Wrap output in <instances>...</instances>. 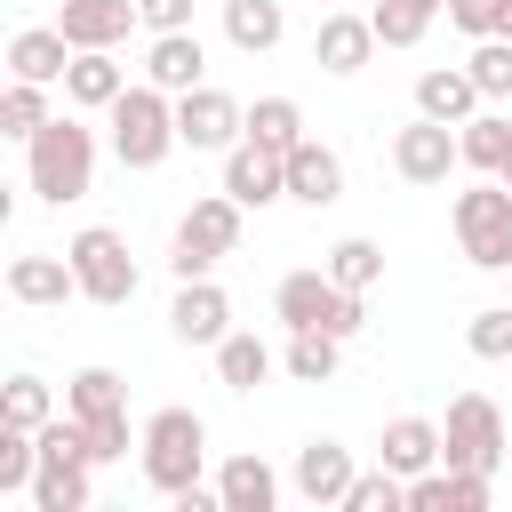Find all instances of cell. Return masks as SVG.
<instances>
[{"label": "cell", "instance_id": "1", "mask_svg": "<svg viewBox=\"0 0 512 512\" xmlns=\"http://www.w3.org/2000/svg\"><path fill=\"white\" fill-rule=\"evenodd\" d=\"M24 184H32L48 208L88 200V184H96V128H88L80 112H56V120L24 144Z\"/></svg>", "mask_w": 512, "mask_h": 512}, {"label": "cell", "instance_id": "2", "mask_svg": "<svg viewBox=\"0 0 512 512\" xmlns=\"http://www.w3.org/2000/svg\"><path fill=\"white\" fill-rule=\"evenodd\" d=\"M104 128H112V160L120 168H160L184 136H176V96L168 88H152V80H128L120 96H112V112H104Z\"/></svg>", "mask_w": 512, "mask_h": 512}, {"label": "cell", "instance_id": "3", "mask_svg": "<svg viewBox=\"0 0 512 512\" xmlns=\"http://www.w3.org/2000/svg\"><path fill=\"white\" fill-rule=\"evenodd\" d=\"M240 224H248V208L216 184V192H200L184 216H176V232H168V272L176 280H208L232 248H240Z\"/></svg>", "mask_w": 512, "mask_h": 512}, {"label": "cell", "instance_id": "4", "mask_svg": "<svg viewBox=\"0 0 512 512\" xmlns=\"http://www.w3.org/2000/svg\"><path fill=\"white\" fill-rule=\"evenodd\" d=\"M136 464H144V480L176 504L184 488H200V464H208V424H200L192 408H152V416H144V440H136Z\"/></svg>", "mask_w": 512, "mask_h": 512}, {"label": "cell", "instance_id": "5", "mask_svg": "<svg viewBox=\"0 0 512 512\" xmlns=\"http://www.w3.org/2000/svg\"><path fill=\"white\" fill-rule=\"evenodd\" d=\"M448 224H456L464 264H480V272H512V184H504V176L456 192V200H448Z\"/></svg>", "mask_w": 512, "mask_h": 512}, {"label": "cell", "instance_id": "6", "mask_svg": "<svg viewBox=\"0 0 512 512\" xmlns=\"http://www.w3.org/2000/svg\"><path fill=\"white\" fill-rule=\"evenodd\" d=\"M64 256H72V272H80V296H88V304H104V312L136 304V256H128V240H120L112 224H80V232L64 240Z\"/></svg>", "mask_w": 512, "mask_h": 512}, {"label": "cell", "instance_id": "7", "mask_svg": "<svg viewBox=\"0 0 512 512\" xmlns=\"http://www.w3.org/2000/svg\"><path fill=\"white\" fill-rule=\"evenodd\" d=\"M440 440H448V456H440V464L496 472V464H504V408H496L488 392H456V400H448V416H440Z\"/></svg>", "mask_w": 512, "mask_h": 512}, {"label": "cell", "instance_id": "8", "mask_svg": "<svg viewBox=\"0 0 512 512\" xmlns=\"http://www.w3.org/2000/svg\"><path fill=\"white\" fill-rule=\"evenodd\" d=\"M176 136H184V152H216V160H224V152L248 136V104H232L224 88L200 80V88L176 96Z\"/></svg>", "mask_w": 512, "mask_h": 512}, {"label": "cell", "instance_id": "9", "mask_svg": "<svg viewBox=\"0 0 512 512\" xmlns=\"http://www.w3.org/2000/svg\"><path fill=\"white\" fill-rule=\"evenodd\" d=\"M464 168V152H456V128L448 120H408V128H392V176L400 184H448Z\"/></svg>", "mask_w": 512, "mask_h": 512}, {"label": "cell", "instance_id": "10", "mask_svg": "<svg viewBox=\"0 0 512 512\" xmlns=\"http://www.w3.org/2000/svg\"><path fill=\"white\" fill-rule=\"evenodd\" d=\"M168 336H176V344H200V352H216V344L232 336V296L216 288V272H208V280H176Z\"/></svg>", "mask_w": 512, "mask_h": 512}, {"label": "cell", "instance_id": "11", "mask_svg": "<svg viewBox=\"0 0 512 512\" xmlns=\"http://www.w3.org/2000/svg\"><path fill=\"white\" fill-rule=\"evenodd\" d=\"M224 192H232L240 208H272V200H288V152L240 136V144L224 152Z\"/></svg>", "mask_w": 512, "mask_h": 512}, {"label": "cell", "instance_id": "12", "mask_svg": "<svg viewBox=\"0 0 512 512\" xmlns=\"http://www.w3.org/2000/svg\"><path fill=\"white\" fill-rule=\"evenodd\" d=\"M384 40H376V24L360 16V8H328L320 16V32H312V64L320 72H336V80H352V72H368V56H376Z\"/></svg>", "mask_w": 512, "mask_h": 512}, {"label": "cell", "instance_id": "13", "mask_svg": "<svg viewBox=\"0 0 512 512\" xmlns=\"http://www.w3.org/2000/svg\"><path fill=\"white\" fill-rule=\"evenodd\" d=\"M352 472H360V464H352V448H344V440H328V432H312V440L296 448V472H288V488H296L304 504H320V512H328V504H344Z\"/></svg>", "mask_w": 512, "mask_h": 512}, {"label": "cell", "instance_id": "14", "mask_svg": "<svg viewBox=\"0 0 512 512\" xmlns=\"http://www.w3.org/2000/svg\"><path fill=\"white\" fill-rule=\"evenodd\" d=\"M144 80L168 88V96L200 88V80H208V48H200V32H192V24H184V32H152V40H144Z\"/></svg>", "mask_w": 512, "mask_h": 512}, {"label": "cell", "instance_id": "15", "mask_svg": "<svg viewBox=\"0 0 512 512\" xmlns=\"http://www.w3.org/2000/svg\"><path fill=\"white\" fill-rule=\"evenodd\" d=\"M136 24H144L136 0H64V8H56V32H64L72 48H120Z\"/></svg>", "mask_w": 512, "mask_h": 512}, {"label": "cell", "instance_id": "16", "mask_svg": "<svg viewBox=\"0 0 512 512\" xmlns=\"http://www.w3.org/2000/svg\"><path fill=\"white\" fill-rule=\"evenodd\" d=\"M120 88H128L120 48H72V72H64V104L72 112H112Z\"/></svg>", "mask_w": 512, "mask_h": 512}, {"label": "cell", "instance_id": "17", "mask_svg": "<svg viewBox=\"0 0 512 512\" xmlns=\"http://www.w3.org/2000/svg\"><path fill=\"white\" fill-rule=\"evenodd\" d=\"M64 72H72V40H64L56 24H24V32L8 40V80H40V88H64Z\"/></svg>", "mask_w": 512, "mask_h": 512}, {"label": "cell", "instance_id": "18", "mask_svg": "<svg viewBox=\"0 0 512 512\" xmlns=\"http://www.w3.org/2000/svg\"><path fill=\"white\" fill-rule=\"evenodd\" d=\"M480 104H488V96H480V80H472L464 64H432V72H416V112H424V120L464 128Z\"/></svg>", "mask_w": 512, "mask_h": 512}, {"label": "cell", "instance_id": "19", "mask_svg": "<svg viewBox=\"0 0 512 512\" xmlns=\"http://www.w3.org/2000/svg\"><path fill=\"white\" fill-rule=\"evenodd\" d=\"M288 200H296V208H336V200H344V160H336L320 136H304V144L288 152Z\"/></svg>", "mask_w": 512, "mask_h": 512}, {"label": "cell", "instance_id": "20", "mask_svg": "<svg viewBox=\"0 0 512 512\" xmlns=\"http://www.w3.org/2000/svg\"><path fill=\"white\" fill-rule=\"evenodd\" d=\"M8 296L32 304V312H56V304L80 296V272H72V256H16L8 264Z\"/></svg>", "mask_w": 512, "mask_h": 512}, {"label": "cell", "instance_id": "21", "mask_svg": "<svg viewBox=\"0 0 512 512\" xmlns=\"http://www.w3.org/2000/svg\"><path fill=\"white\" fill-rule=\"evenodd\" d=\"M440 456H448V440H440V424H432V416H392V424H384V440H376V464H392L400 480L432 472Z\"/></svg>", "mask_w": 512, "mask_h": 512}, {"label": "cell", "instance_id": "22", "mask_svg": "<svg viewBox=\"0 0 512 512\" xmlns=\"http://www.w3.org/2000/svg\"><path fill=\"white\" fill-rule=\"evenodd\" d=\"M216 496H224V512H272L280 504V472L256 448H240V456L216 464Z\"/></svg>", "mask_w": 512, "mask_h": 512}, {"label": "cell", "instance_id": "23", "mask_svg": "<svg viewBox=\"0 0 512 512\" xmlns=\"http://www.w3.org/2000/svg\"><path fill=\"white\" fill-rule=\"evenodd\" d=\"M336 280H328V264L320 272H288L280 288H272V312H280V328H328V312H336Z\"/></svg>", "mask_w": 512, "mask_h": 512}, {"label": "cell", "instance_id": "24", "mask_svg": "<svg viewBox=\"0 0 512 512\" xmlns=\"http://www.w3.org/2000/svg\"><path fill=\"white\" fill-rule=\"evenodd\" d=\"M224 40L240 56H272L288 40V8L280 0H224Z\"/></svg>", "mask_w": 512, "mask_h": 512}, {"label": "cell", "instance_id": "25", "mask_svg": "<svg viewBox=\"0 0 512 512\" xmlns=\"http://www.w3.org/2000/svg\"><path fill=\"white\" fill-rule=\"evenodd\" d=\"M280 368H288L296 384H328V376L344 368V336H328V328H288Z\"/></svg>", "mask_w": 512, "mask_h": 512}, {"label": "cell", "instance_id": "26", "mask_svg": "<svg viewBox=\"0 0 512 512\" xmlns=\"http://www.w3.org/2000/svg\"><path fill=\"white\" fill-rule=\"evenodd\" d=\"M88 472L96 464H48L40 456V472H32V512H88Z\"/></svg>", "mask_w": 512, "mask_h": 512}, {"label": "cell", "instance_id": "27", "mask_svg": "<svg viewBox=\"0 0 512 512\" xmlns=\"http://www.w3.org/2000/svg\"><path fill=\"white\" fill-rule=\"evenodd\" d=\"M456 152H464V168L496 176V168H504V152H512V120H504V112H472V120L456 128Z\"/></svg>", "mask_w": 512, "mask_h": 512}, {"label": "cell", "instance_id": "28", "mask_svg": "<svg viewBox=\"0 0 512 512\" xmlns=\"http://www.w3.org/2000/svg\"><path fill=\"white\" fill-rule=\"evenodd\" d=\"M248 136L272 144V152H296V144H304V104H296V96H256V104H248Z\"/></svg>", "mask_w": 512, "mask_h": 512}, {"label": "cell", "instance_id": "29", "mask_svg": "<svg viewBox=\"0 0 512 512\" xmlns=\"http://www.w3.org/2000/svg\"><path fill=\"white\" fill-rule=\"evenodd\" d=\"M48 120H56V112H48V88H40V80H8V96H0V136L32 144Z\"/></svg>", "mask_w": 512, "mask_h": 512}, {"label": "cell", "instance_id": "30", "mask_svg": "<svg viewBox=\"0 0 512 512\" xmlns=\"http://www.w3.org/2000/svg\"><path fill=\"white\" fill-rule=\"evenodd\" d=\"M216 376H224L232 392H256V384L272 376V352H264V344H256L248 328H232V336L216 344Z\"/></svg>", "mask_w": 512, "mask_h": 512}, {"label": "cell", "instance_id": "31", "mask_svg": "<svg viewBox=\"0 0 512 512\" xmlns=\"http://www.w3.org/2000/svg\"><path fill=\"white\" fill-rule=\"evenodd\" d=\"M328 280L368 296V288L384 280V248H376V240H360V232H352V240H336V248H328Z\"/></svg>", "mask_w": 512, "mask_h": 512}, {"label": "cell", "instance_id": "32", "mask_svg": "<svg viewBox=\"0 0 512 512\" xmlns=\"http://www.w3.org/2000/svg\"><path fill=\"white\" fill-rule=\"evenodd\" d=\"M64 408L72 416H112V408H128V392H120L112 368H72L64 376Z\"/></svg>", "mask_w": 512, "mask_h": 512}, {"label": "cell", "instance_id": "33", "mask_svg": "<svg viewBox=\"0 0 512 512\" xmlns=\"http://www.w3.org/2000/svg\"><path fill=\"white\" fill-rule=\"evenodd\" d=\"M56 416V400H48V384L32 376V368H16L8 384H0V424H24V432H40Z\"/></svg>", "mask_w": 512, "mask_h": 512}, {"label": "cell", "instance_id": "34", "mask_svg": "<svg viewBox=\"0 0 512 512\" xmlns=\"http://www.w3.org/2000/svg\"><path fill=\"white\" fill-rule=\"evenodd\" d=\"M336 512H408V480H400L392 464L352 472V488H344V504H336Z\"/></svg>", "mask_w": 512, "mask_h": 512}, {"label": "cell", "instance_id": "35", "mask_svg": "<svg viewBox=\"0 0 512 512\" xmlns=\"http://www.w3.org/2000/svg\"><path fill=\"white\" fill-rule=\"evenodd\" d=\"M432 16H440V8H424V0H376V8H368V24H376L384 48H416V40L432 32Z\"/></svg>", "mask_w": 512, "mask_h": 512}, {"label": "cell", "instance_id": "36", "mask_svg": "<svg viewBox=\"0 0 512 512\" xmlns=\"http://www.w3.org/2000/svg\"><path fill=\"white\" fill-rule=\"evenodd\" d=\"M464 72L480 80V96H488V104H504V96H512V40H504V32H488V40H472V56H464Z\"/></svg>", "mask_w": 512, "mask_h": 512}, {"label": "cell", "instance_id": "37", "mask_svg": "<svg viewBox=\"0 0 512 512\" xmlns=\"http://www.w3.org/2000/svg\"><path fill=\"white\" fill-rule=\"evenodd\" d=\"M464 344H472V360H512V304H480L464 320Z\"/></svg>", "mask_w": 512, "mask_h": 512}, {"label": "cell", "instance_id": "38", "mask_svg": "<svg viewBox=\"0 0 512 512\" xmlns=\"http://www.w3.org/2000/svg\"><path fill=\"white\" fill-rule=\"evenodd\" d=\"M88 424V440H96V464H120L144 432H128V408H112V416H80Z\"/></svg>", "mask_w": 512, "mask_h": 512}, {"label": "cell", "instance_id": "39", "mask_svg": "<svg viewBox=\"0 0 512 512\" xmlns=\"http://www.w3.org/2000/svg\"><path fill=\"white\" fill-rule=\"evenodd\" d=\"M448 24H456L464 40H488V32L504 24V0H448Z\"/></svg>", "mask_w": 512, "mask_h": 512}, {"label": "cell", "instance_id": "40", "mask_svg": "<svg viewBox=\"0 0 512 512\" xmlns=\"http://www.w3.org/2000/svg\"><path fill=\"white\" fill-rule=\"evenodd\" d=\"M136 16H144V32H184L192 0H136Z\"/></svg>", "mask_w": 512, "mask_h": 512}, {"label": "cell", "instance_id": "41", "mask_svg": "<svg viewBox=\"0 0 512 512\" xmlns=\"http://www.w3.org/2000/svg\"><path fill=\"white\" fill-rule=\"evenodd\" d=\"M496 32H504V40H512V0H504V24H496Z\"/></svg>", "mask_w": 512, "mask_h": 512}, {"label": "cell", "instance_id": "42", "mask_svg": "<svg viewBox=\"0 0 512 512\" xmlns=\"http://www.w3.org/2000/svg\"><path fill=\"white\" fill-rule=\"evenodd\" d=\"M496 176H504V184H512V152H504V168H496Z\"/></svg>", "mask_w": 512, "mask_h": 512}, {"label": "cell", "instance_id": "43", "mask_svg": "<svg viewBox=\"0 0 512 512\" xmlns=\"http://www.w3.org/2000/svg\"><path fill=\"white\" fill-rule=\"evenodd\" d=\"M424 8H448V0H424Z\"/></svg>", "mask_w": 512, "mask_h": 512}, {"label": "cell", "instance_id": "44", "mask_svg": "<svg viewBox=\"0 0 512 512\" xmlns=\"http://www.w3.org/2000/svg\"><path fill=\"white\" fill-rule=\"evenodd\" d=\"M328 8H344V0H328Z\"/></svg>", "mask_w": 512, "mask_h": 512}, {"label": "cell", "instance_id": "45", "mask_svg": "<svg viewBox=\"0 0 512 512\" xmlns=\"http://www.w3.org/2000/svg\"><path fill=\"white\" fill-rule=\"evenodd\" d=\"M504 280H512V272H504Z\"/></svg>", "mask_w": 512, "mask_h": 512}]
</instances>
